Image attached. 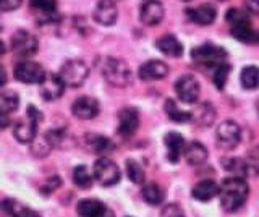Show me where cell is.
I'll list each match as a JSON object with an SVG mask.
<instances>
[{
    "label": "cell",
    "instance_id": "41",
    "mask_svg": "<svg viewBox=\"0 0 259 217\" xmlns=\"http://www.w3.org/2000/svg\"><path fill=\"white\" fill-rule=\"evenodd\" d=\"M28 117L32 118V120H36V122H40V120L44 118V115L40 114V112H39L34 106H29V107H28Z\"/></svg>",
    "mask_w": 259,
    "mask_h": 217
},
{
    "label": "cell",
    "instance_id": "5",
    "mask_svg": "<svg viewBox=\"0 0 259 217\" xmlns=\"http://www.w3.org/2000/svg\"><path fill=\"white\" fill-rule=\"evenodd\" d=\"M93 177L102 187H112V185L120 182V168L110 159L102 157L99 160H96L93 168Z\"/></svg>",
    "mask_w": 259,
    "mask_h": 217
},
{
    "label": "cell",
    "instance_id": "47",
    "mask_svg": "<svg viewBox=\"0 0 259 217\" xmlns=\"http://www.w3.org/2000/svg\"><path fill=\"white\" fill-rule=\"evenodd\" d=\"M256 110H257V115H259V98H257V101H256Z\"/></svg>",
    "mask_w": 259,
    "mask_h": 217
},
{
    "label": "cell",
    "instance_id": "22",
    "mask_svg": "<svg viewBox=\"0 0 259 217\" xmlns=\"http://www.w3.org/2000/svg\"><path fill=\"white\" fill-rule=\"evenodd\" d=\"M164 143L167 146V157L172 164L178 162V157L183 152L185 149V140L180 133H175V132H170L165 135Z\"/></svg>",
    "mask_w": 259,
    "mask_h": 217
},
{
    "label": "cell",
    "instance_id": "46",
    "mask_svg": "<svg viewBox=\"0 0 259 217\" xmlns=\"http://www.w3.org/2000/svg\"><path fill=\"white\" fill-rule=\"evenodd\" d=\"M4 54H5V46L2 41H0V55H4Z\"/></svg>",
    "mask_w": 259,
    "mask_h": 217
},
{
    "label": "cell",
    "instance_id": "32",
    "mask_svg": "<svg viewBox=\"0 0 259 217\" xmlns=\"http://www.w3.org/2000/svg\"><path fill=\"white\" fill-rule=\"evenodd\" d=\"M126 175H128V179L136 185H143L144 179H146V173L143 170V167L133 159L126 160Z\"/></svg>",
    "mask_w": 259,
    "mask_h": 217
},
{
    "label": "cell",
    "instance_id": "23",
    "mask_svg": "<svg viewBox=\"0 0 259 217\" xmlns=\"http://www.w3.org/2000/svg\"><path fill=\"white\" fill-rule=\"evenodd\" d=\"M157 49L164 54V55H168V57H182L183 55V46L182 42L178 41V39L172 34H165V36H162L157 39Z\"/></svg>",
    "mask_w": 259,
    "mask_h": 217
},
{
    "label": "cell",
    "instance_id": "12",
    "mask_svg": "<svg viewBox=\"0 0 259 217\" xmlns=\"http://www.w3.org/2000/svg\"><path fill=\"white\" fill-rule=\"evenodd\" d=\"M93 17L102 26L115 25L117 17H118V10H117L115 2H112V0H101V2L96 5Z\"/></svg>",
    "mask_w": 259,
    "mask_h": 217
},
{
    "label": "cell",
    "instance_id": "48",
    "mask_svg": "<svg viewBox=\"0 0 259 217\" xmlns=\"http://www.w3.org/2000/svg\"><path fill=\"white\" fill-rule=\"evenodd\" d=\"M185 2H190V0H185Z\"/></svg>",
    "mask_w": 259,
    "mask_h": 217
},
{
    "label": "cell",
    "instance_id": "50",
    "mask_svg": "<svg viewBox=\"0 0 259 217\" xmlns=\"http://www.w3.org/2000/svg\"><path fill=\"white\" fill-rule=\"evenodd\" d=\"M221 2H225V0H221Z\"/></svg>",
    "mask_w": 259,
    "mask_h": 217
},
{
    "label": "cell",
    "instance_id": "26",
    "mask_svg": "<svg viewBox=\"0 0 259 217\" xmlns=\"http://www.w3.org/2000/svg\"><path fill=\"white\" fill-rule=\"evenodd\" d=\"M86 144L93 152H96V154H105V152L113 149V143L109 138H105V136H101V135H88Z\"/></svg>",
    "mask_w": 259,
    "mask_h": 217
},
{
    "label": "cell",
    "instance_id": "21",
    "mask_svg": "<svg viewBox=\"0 0 259 217\" xmlns=\"http://www.w3.org/2000/svg\"><path fill=\"white\" fill-rule=\"evenodd\" d=\"M37 123L39 122H36V120H32L29 117H28V120H20L13 128L15 138L20 143H32V140L36 138Z\"/></svg>",
    "mask_w": 259,
    "mask_h": 217
},
{
    "label": "cell",
    "instance_id": "18",
    "mask_svg": "<svg viewBox=\"0 0 259 217\" xmlns=\"http://www.w3.org/2000/svg\"><path fill=\"white\" fill-rule=\"evenodd\" d=\"M219 191H221V187L214 180H202L194 185L191 195L194 199L201 201V203H207V201L219 196Z\"/></svg>",
    "mask_w": 259,
    "mask_h": 217
},
{
    "label": "cell",
    "instance_id": "4",
    "mask_svg": "<svg viewBox=\"0 0 259 217\" xmlns=\"http://www.w3.org/2000/svg\"><path fill=\"white\" fill-rule=\"evenodd\" d=\"M88 75H89V68L86 63L83 60L73 59V60H68L63 63L59 76L65 86L78 88L86 81Z\"/></svg>",
    "mask_w": 259,
    "mask_h": 217
},
{
    "label": "cell",
    "instance_id": "44",
    "mask_svg": "<svg viewBox=\"0 0 259 217\" xmlns=\"http://www.w3.org/2000/svg\"><path fill=\"white\" fill-rule=\"evenodd\" d=\"M8 125H10V120L4 115H0V128H7Z\"/></svg>",
    "mask_w": 259,
    "mask_h": 217
},
{
    "label": "cell",
    "instance_id": "37",
    "mask_svg": "<svg viewBox=\"0 0 259 217\" xmlns=\"http://www.w3.org/2000/svg\"><path fill=\"white\" fill-rule=\"evenodd\" d=\"M227 23H230V26H237V25H241V23H248V17L241 10L238 9H232L227 12Z\"/></svg>",
    "mask_w": 259,
    "mask_h": 217
},
{
    "label": "cell",
    "instance_id": "15",
    "mask_svg": "<svg viewBox=\"0 0 259 217\" xmlns=\"http://www.w3.org/2000/svg\"><path fill=\"white\" fill-rule=\"evenodd\" d=\"M65 91V84L59 75H46L40 83V96L44 101H57L62 98Z\"/></svg>",
    "mask_w": 259,
    "mask_h": 217
},
{
    "label": "cell",
    "instance_id": "19",
    "mask_svg": "<svg viewBox=\"0 0 259 217\" xmlns=\"http://www.w3.org/2000/svg\"><path fill=\"white\" fill-rule=\"evenodd\" d=\"M183 156L186 159V162L190 165H201L207 160L209 152L206 149V146L202 143L198 141H191L190 144H186L183 149Z\"/></svg>",
    "mask_w": 259,
    "mask_h": 217
},
{
    "label": "cell",
    "instance_id": "24",
    "mask_svg": "<svg viewBox=\"0 0 259 217\" xmlns=\"http://www.w3.org/2000/svg\"><path fill=\"white\" fill-rule=\"evenodd\" d=\"M232 34L235 39H238L240 42H245L249 46L259 42V31L251 28L249 21L241 23V25H237V26H232Z\"/></svg>",
    "mask_w": 259,
    "mask_h": 217
},
{
    "label": "cell",
    "instance_id": "20",
    "mask_svg": "<svg viewBox=\"0 0 259 217\" xmlns=\"http://www.w3.org/2000/svg\"><path fill=\"white\" fill-rule=\"evenodd\" d=\"M222 167L227 172L233 173V177H246V175H254V165L246 162L245 159L240 157H230V159H222Z\"/></svg>",
    "mask_w": 259,
    "mask_h": 217
},
{
    "label": "cell",
    "instance_id": "6",
    "mask_svg": "<svg viewBox=\"0 0 259 217\" xmlns=\"http://www.w3.org/2000/svg\"><path fill=\"white\" fill-rule=\"evenodd\" d=\"M241 140V128L233 120H225L217 126L215 141L222 149H235Z\"/></svg>",
    "mask_w": 259,
    "mask_h": 217
},
{
    "label": "cell",
    "instance_id": "45",
    "mask_svg": "<svg viewBox=\"0 0 259 217\" xmlns=\"http://www.w3.org/2000/svg\"><path fill=\"white\" fill-rule=\"evenodd\" d=\"M23 217H40L37 212H34V211H29V209H26V212L23 214Z\"/></svg>",
    "mask_w": 259,
    "mask_h": 217
},
{
    "label": "cell",
    "instance_id": "34",
    "mask_svg": "<svg viewBox=\"0 0 259 217\" xmlns=\"http://www.w3.org/2000/svg\"><path fill=\"white\" fill-rule=\"evenodd\" d=\"M2 209L10 217H23V214L26 212L28 207H24L21 203H18V201H15V199H4Z\"/></svg>",
    "mask_w": 259,
    "mask_h": 217
},
{
    "label": "cell",
    "instance_id": "36",
    "mask_svg": "<svg viewBox=\"0 0 259 217\" xmlns=\"http://www.w3.org/2000/svg\"><path fill=\"white\" fill-rule=\"evenodd\" d=\"M51 143L47 141V138L44 136L42 140H32V148H31V151L34 152L36 156H39V157H44V156H47L49 154V151H51Z\"/></svg>",
    "mask_w": 259,
    "mask_h": 217
},
{
    "label": "cell",
    "instance_id": "16",
    "mask_svg": "<svg viewBox=\"0 0 259 217\" xmlns=\"http://www.w3.org/2000/svg\"><path fill=\"white\" fill-rule=\"evenodd\" d=\"M79 217H115L99 199H83L78 203Z\"/></svg>",
    "mask_w": 259,
    "mask_h": 217
},
{
    "label": "cell",
    "instance_id": "39",
    "mask_svg": "<svg viewBox=\"0 0 259 217\" xmlns=\"http://www.w3.org/2000/svg\"><path fill=\"white\" fill-rule=\"evenodd\" d=\"M60 183L62 180L59 179V177H51V179L47 180V183H44V187H42V193H46V195H49V193H52L54 190H57L60 187Z\"/></svg>",
    "mask_w": 259,
    "mask_h": 217
},
{
    "label": "cell",
    "instance_id": "17",
    "mask_svg": "<svg viewBox=\"0 0 259 217\" xmlns=\"http://www.w3.org/2000/svg\"><path fill=\"white\" fill-rule=\"evenodd\" d=\"M186 15L190 17L191 21L198 23V25L207 26L210 23H214L215 17H217V10L214 5L210 4H202L196 9H186Z\"/></svg>",
    "mask_w": 259,
    "mask_h": 217
},
{
    "label": "cell",
    "instance_id": "11",
    "mask_svg": "<svg viewBox=\"0 0 259 217\" xmlns=\"http://www.w3.org/2000/svg\"><path fill=\"white\" fill-rule=\"evenodd\" d=\"M140 17H141V21L144 23V25L156 26L165 17L164 5H162L159 0H146L141 7Z\"/></svg>",
    "mask_w": 259,
    "mask_h": 217
},
{
    "label": "cell",
    "instance_id": "13",
    "mask_svg": "<svg viewBox=\"0 0 259 217\" xmlns=\"http://www.w3.org/2000/svg\"><path fill=\"white\" fill-rule=\"evenodd\" d=\"M71 112L76 118L81 120H91L97 114H99V102L94 98H89V96H83V98H78L71 106Z\"/></svg>",
    "mask_w": 259,
    "mask_h": 217
},
{
    "label": "cell",
    "instance_id": "14",
    "mask_svg": "<svg viewBox=\"0 0 259 217\" xmlns=\"http://www.w3.org/2000/svg\"><path fill=\"white\" fill-rule=\"evenodd\" d=\"M138 75L143 81H156V79H162L168 75V65L162 60H149L140 67Z\"/></svg>",
    "mask_w": 259,
    "mask_h": 217
},
{
    "label": "cell",
    "instance_id": "1",
    "mask_svg": "<svg viewBox=\"0 0 259 217\" xmlns=\"http://www.w3.org/2000/svg\"><path fill=\"white\" fill-rule=\"evenodd\" d=\"M248 193H249V188L245 179L233 177V175L229 177V179H225L221 185V191H219L222 209L227 212L238 211V209L245 204Z\"/></svg>",
    "mask_w": 259,
    "mask_h": 217
},
{
    "label": "cell",
    "instance_id": "38",
    "mask_svg": "<svg viewBox=\"0 0 259 217\" xmlns=\"http://www.w3.org/2000/svg\"><path fill=\"white\" fill-rule=\"evenodd\" d=\"M160 217H185L183 215V211L180 206L177 204H168L164 207V211H162V215Z\"/></svg>",
    "mask_w": 259,
    "mask_h": 217
},
{
    "label": "cell",
    "instance_id": "2",
    "mask_svg": "<svg viewBox=\"0 0 259 217\" xmlns=\"http://www.w3.org/2000/svg\"><path fill=\"white\" fill-rule=\"evenodd\" d=\"M102 75L107 79V83L115 86V88H125L132 83L133 73L130 65L121 59L115 57H109L105 60L104 67H102Z\"/></svg>",
    "mask_w": 259,
    "mask_h": 217
},
{
    "label": "cell",
    "instance_id": "31",
    "mask_svg": "<svg viewBox=\"0 0 259 217\" xmlns=\"http://www.w3.org/2000/svg\"><path fill=\"white\" fill-rule=\"evenodd\" d=\"M93 180H94V177L89 173L86 165H78L75 170H73V182H75V185L79 188H83V190L91 188Z\"/></svg>",
    "mask_w": 259,
    "mask_h": 217
},
{
    "label": "cell",
    "instance_id": "40",
    "mask_svg": "<svg viewBox=\"0 0 259 217\" xmlns=\"http://www.w3.org/2000/svg\"><path fill=\"white\" fill-rule=\"evenodd\" d=\"M23 0H0V10L4 12H13L16 9H20Z\"/></svg>",
    "mask_w": 259,
    "mask_h": 217
},
{
    "label": "cell",
    "instance_id": "35",
    "mask_svg": "<svg viewBox=\"0 0 259 217\" xmlns=\"http://www.w3.org/2000/svg\"><path fill=\"white\" fill-rule=\"evenodd\" d=\"M29 4L34 10L44 13H54L57 10V0H29Z\"/></svg>",
    "mask_w": 259,
    "mask_h": 217
},
{
    "label": "cell",
    "instance_id": "33",
    "mask_svg": "<svg viewBox=\"0 0 259 217\" xmlns=\"http://www.w3.org/2000/svg\"><path fill=\"white\" fill-rule=\"evenodd\" d=\"M229 75H230V65H229V63H222V65H219V67L214 68L212 81H214V86L217 88V90H221V91L224 90L227 79H229Z\"/></svg>",
    "mask_w": 259,
    "mask_h": 217
},
{
    "label": "cell",
    "instance_id": "29",
    "mask_svg": "<svg viewBox=\"0 0 259 217\" xmlns=\"http://www.w3.org/2000/svg\"><path fill=\"white\" fill-rule=\"evenodd\" d=\"M143 198L148 204L151 206H159L162 201H164V191L159 187L157 183H148L143 187Z\"/></svg>",
    "mask_w": 259,
    "mask_h": 217
},
{
    "label": "cell",
    "instance_id": "7",
    "mask_svg": "<svg viewBox=\"0 0 259 217\" xmlns=\"http://www.w3.org/2000/svg\"><path fill=\"white\" fill-rule=\"evenodd\" d=\"M13 73H15V78L24 84H37V83L40 84L42 79L46 78L44 68L40 67L39 63L31 62V60H23L20 63H16Z\"/></svg>",
    "mask_w": 259,
    "mask_h": 217
},
{
    "label": "cell",
    "instance_id": "3",
    "mask_svg": "<svg viewBox=\"0 0 259 217\" xmlns=\"http://www.w3.org/2000/svg\"><path fill=\"white\" fill-rule=\"evenodd\" d=\"M191 57L199 65H204L207 68H215L225 63L227 51L214 44H202L199 47H194L191 51Z\"/></svg>",
    "mask_w": 259,
    "mask_h": 217
},
{
    "label": "cell",
    "instance_id": "49",
    "mask_svg": "<svg viewBox=\"0 0 259 217\" xmlns=\"http://www.w3.org/2000/svg\"><path fill=\"white\" fill-rule=\"evenodd\" d=\"M112 2H117V0H112Z\"/></svg>",
    "mask_w": 259,
    "mask_h": 217
},
{
    "label": "cell",
    "instance_id": "8",
    "mask_svg": "<svg viewBox=\"0 0 259 217\" xmlns=\"http://www.w3.org/2000/svg\"><path fill=\"white\" fill-rule=\"evenodd\" d=\"M12 51L18 57H32L37 52V39L34 34L20 29L12 36Z\"/></svg>",
    "mask_w": 259,
    "mask_h": 217
},
{
    "label": "cell",
    "instance_id": "28",
    "mask_svg": "<svg viewBox=\"0 0 259 217\" xmlns=\"http://www.w3.org/2000/svg\"><path fill=\"white\" fill-rule=\"evenodd\" d=\"M240 81L245 90H257L259 88V68L254 65L245 67L241 70Z\"/></svg>",
    "mask_w": 259,
    "mask_h": 217
},
{
    "label": "cell",
    "instance_id": "42",
    "mask_svg": "<svg viewBox=\"0 0 259 217\" xmlns=\"http://www.w3.org/2000/svg\"><path fill=\"white\" fill-rule=\"evenodd\" d=\"M245 5L251 13L259 15V0H246Z\"/></svg>",
    "mask_w": 259,
    "mask_h": 217
},
{
    "label": "cell",
    "instance_id": "43",
    "mask_svg": "<svg viewBox=\"0 0 259 217\" xmlns=\"http://www.w3.org/2000/svg\"><path fill=\"white\" fill-rule=\"evenodd\" d=\"M5 83H7V73H5L4 67L0 65V88H4V86H5Z\"/></svg>",
    "mask_w": 259,
    "mask_h": 217
},
{
    "label": "cell",
    "instance_id": "9",
    "mask_svg": "<svg viewBox=\"0 0 259 217\" xmlns=\"http://www.w3.org/2000/svg\"><path fill=\"white\" fill-rule=\"evenodd\" d=\"M175 93L178 96V99L185 104H194L199 99L201 88L198 79L193 75H183L177 79L175 83Z\"/></svg>",
    "mask_w": 259,
    "mask_h": 217
},
{
    "label": "cell",
    "instance_id": "27",
    "mask_svg": "<svg viewBox=\"0 0 259 217\" xmlns=\"http://www.w3.org/2000/svg\"><path fill=\"white\" fill-rule=\"evenodd\" d=\"M18 104H20V98L16 93L13 91L0 93V115H4V117L10 115L12 112L18 109Z\"/></svg>",
    "mask_w": 259,
    "mask_h": 217
},
{
    "label": "cell",
    "instance_id": "10",
    "mask_svg": "<svg viewBox=\"0 0 259 217\" xmlns=\"http://www.w3.org/2000/svg\"><path fill=\"white\" fill-rule=\"evenodd\" d=\"M140 126V114L133 107H125L118 112V135L123 138L133 136Z\"/></svg>",
    "mask_w": 259,
    "mask_h": 217
},
{
    "label": "cell",
    "instance_id": "30",
    "mask_svg": "<svg viewBox=\"0 0 259 217\" xmlns=\"http://www.w3.org/2000/svg\"><path fill=\"white\" fill-rule=\"evenodd\" d=\"M165 112H167L168 118L172 120V122H175V123H186V122H190V120H191V112L182 110L172 99H168L165 102Z\"/></svg>",
    "mask_w": 259,
    "mask_h": 217
},
{
    "label": "cell",
    "instance_id": "25",
    "mask_svg": "<svg viewBox=\"0 0 259 217\" xmlns=\"http://www.w3.org/2000/svg\"><path fill=\"white\" fill-rule=\"evenodd\" d=\"M215 117H217V112L209 102H204L202 106L196 109L194 114H191V120H194L199 126H210L215 122Z\"/></svg>",
    "mask_w": 259,
    "mask_h": 217
}]
</instances>
